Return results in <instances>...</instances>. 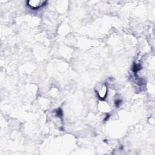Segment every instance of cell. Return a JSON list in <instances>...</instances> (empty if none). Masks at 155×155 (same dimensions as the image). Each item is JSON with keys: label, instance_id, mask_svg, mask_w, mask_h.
<instances>
[{"label": "cell", "instance_id": "6da1fadb", "mask_svg": "<svg viewBox=\"0 0 155 155\" xmlns=\"http://www.w3.org/2000/svg\"><path fill=\"white\" fill-rule=\"evenodd\" d=\"M96 91L98 97L104 99L107 95V86L105 84H100L96 87Z\"/></svg>", "mask_w": 155, "mask_h": 155}, {"label": "cell", "instance_id": "7a4b0ae2", "mask_svg": "<svg viewBox=\"0 0 155 155\" xmlns=\"http://www.w3.org/2000/svg\"><path fill=\"white\" fill-rule=\"evenodd\" d=\"M47 3V1H28L27 2V5L33 10H38L42 7L45 4Z\"/></svg>", "mask_w": 155, "mask_h": 155}]
</instances>
